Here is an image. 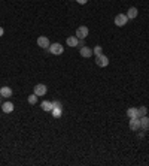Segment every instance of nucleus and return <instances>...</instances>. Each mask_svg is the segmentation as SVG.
<instances>
[{"instance_id": "f257e3e1", "label": "nucleus", "mask_w": 149, "mask_h": 166, "mask_svg": "<svg viewBox=\"0 0 149 166\" xmlns=\"http://www.w3.org/2000/svg\"><path fill=\"white\" fill-rule=\"evenodd\" d=\"M48 51H49L51 54H54V55H60V54L64 53V48H63L61 43H51L49 48H48Z\"/></svg>"}, {"instance_id": "f03ea898", "label": "nucleus", "mask_w": 149, "mask_h": 166, "mask_svg": "<svg viewBox=\"0 0 149 166\" xmlns=\"http://www.w3.org/2000/svg\"><path fill=\"white\" fill-rule=\"evenodd\" d=\"M127 21H128V17H127V14H118L116 17H115V24H116L118 27L125 26V24H127Z\"/></svg>"}, {"instance_id": "7ed1b4c3", "label": "nucleus", "mask_w": 149, "mask_h": 166, "mask_svg": "<svg viewBox=\"0 0 149 166\" xmlns=\"http://www.w3.org/2000/svg\"><path fill=\"white\" fill-rule=\"evenodd\" d=\"M95 65H97L98 68H106V66L109 65V58L106 57V55H103V54L97 55V58H95Z\"/></svg>"}, {"instance_id": "20e7f679", "label": "nucleus", "mask_w": 149, "mask_h": 166, "mask_svg": "<svg viewBox=\"0 0 149 166\" xmlns=\"http://www.w3.org/2000/svg\"><path fill=\"white\" fill-rule=\"evenodd\" d=\"M46 91H48V88H46V85L45 84H36L34 85V94L39 97V96H45L46 94Z\"/></svg>"}, {"instance_id": "39448f33", "label": "nucleus", "mask_w": 149, "mask_h": 166, "mask_svg": "<svg viewBox=\"0 0 149 166\" xmlns=\"http://www.w3.org/2000/svg\"><path fill=\"white\" fill-rule=\"evenodd\" d=\"M88 33H90V30L87 26H81V27L76 28V36H78V39H85L87 36H88Z\"/></svg>"}, {"instance_id": "423d86ee", "label": "nucleus", "mask_w": 149, "mask_h": 166, "mask_svg": "<svg viewBox=\"0 0 149 166\" xmlns=\"http://www.w3.org/2000/svg\"><path fill=\"white\" fill-rule=\"evenodd\" d=\"M37 45H39V48L48 50L49 45H51V42H49V39H48L46 36H39V38H37Z\"/></svg>"}, {"instance_id": "0eeeda50", "label": "nucleus", "mask_w": 149, "mask_h": 166, "mask_svg": "<svg viewBox=\"0 0 149 166\" xmlns=\"http://www.w3.org/2000/svg\"><path fill=\"white\" fill-rule=\"evenodd\" d=\"M130 130L131 132H137L140 129V120L139 118H130Z\"/></svg>"}, {"instance_id": "6e6552de", "label": "nucleus", "mask_w": 149, "mask_h": 166, "mask_svg": "<svg viewBox=\"0 0 149 166\" xmlns=\"http://www.w3.org/2000/svg\"><path fill=\"white\" fill-rule=\"evenodd\" d=\"M79 53H81V55H82V57H85V58H90L91 55L94 54V53H93V50H91V48H88L87 45H83V46H81Z\"/></svg>"}, {"instance_id": "1a4fd4ad", "label": "nucleus", "mask_w": 149, "mask_h": 166, "mask_svg": "<svg viewBox=\"0 0 149 166\" xmlns=\"http://www.w3.org/2000/svg\"><path fill=\"white\" fill-rule=\"evenodd\" d=\"M139 120H140V129L145 130V132H148L149 130V117L145 115V117H140Z\"/></svg>"}, {"instance_id": "9d476101", "label": "nucleus", "mask_w": 149, "mask_h": 166, "mask_svg": "<svg viewBox=\"0 0 149 166\" xmlns=\"http://www.w3.org/2000/svg\"><path fill=\"white\" fill-rule=\"evenodd\" d=\"M2 109H3L5 114H11V112L15 109L14 103H12V102H5V103H2Z\"/></svg>"}, {"instance_id": "9b49d317", "label": "nucleus", "mask_w": 149, "mask_h": 166, "mask_svg": "<svg viewBox=\"0 0 149 166\" xmlns=\"http://www.w3.org/2000/svg\"><path fill=\"white\" fill-rule=\"evenodd\" d=\"M66 42H67L69 46H72V48H75V46L79 45V39H78V36H69Z\"/></svg>"}, {"instance_id": "f8f14e48", "label": "nucleus", "mask_w": 149, "mask_h": 166, "mask_svg": "<svg viewBox=\"0 0 149 166\" xmlns=\"http://www.w3.org/2000/svg\"><path fill=\"white\" fill-rule=\"evenodd\" d=\"M0 96L11 97L12 96V88H11V87H2V88H0Z\"/></svg>"}, {"instance_id": "ddd939ff", "label": "nucleus", "mask_w": 149, "mask_h": 166, "mask_svg": "<svg viewBox=\"0 0 149 166\" xmlns=\"http://www.w3.org/2000/svg\"><path fill=\"white\" fill-rule=\"evenodd\" d=\"M41 108L43 111H46V112H51L52 111V102H49V100H43L41 103Z\"/></svg>"}, {"instance_id": "4468645a", "label": "nucleus", "mask_w": 149, "mask_h": 166, "mask_svg": "<svg viewBox=\"0 0 149 166\" xmlns=\"http://www.w3.org/2000/svg\"><path fill=\"white\" fill-rule=\"evenodd\" d=\"M137 14H139L137 8H130L128 12H127V17H128V20H134L136 17H137Z\"/></svg>"}, {"instance_id": "2eb2a0df", "label": "nucleus", "mask_w": 149, "mask_h": 166, "mask_svg": "<svg viewBox=\"0 0 149 166\" xmlns=\"http://www.w3.org/2000/svg\"><path fill=\"white\" fill-rule=\"evenodd\" d=\"M127 115H128L130 118H139L137 108H128V109H127Z\"/></svg>"}, {"instance_id": "dca6fc26", "label": "nucleus", "mask_w": 149, "mask_h": 166, "mask_svg": "<svg viewBox=\"0 0 149 166\" xmlns=\"http://www.w3.org/2000/svg\"><path fill=\"white\" fill-rule=\"evenodd\" d=\"M137 114H139V118L148 115V108H146V106H139V108H137Z\"/></svg>"}, {"instance_id": "f3484780", "label": "nucleus", "mask_w": 149, "mask_h": 166, "mask_svg": "<svg viewBox=\"0 0 149 166\" xmlns=\"http://www.w3.org/2000/svg\"><path fill=\"white\" fill-rule=\"evenodd\" d=\"M27 102L30 103V105H36L37 103V96L33 93V94H30V96L27 97Z\"/></svg>"}, {"instance_id": "a211bd4d", "label": "nucleus", "mask_w": 149, "mask_h": 166, "mask_svg": "<svg viewBox=\"0 0 149 166\" xmlns=\"http://www.w3.org/2000/svg\"><path fill=\"white\" fill-rule=\"evenodd\" d=\"M52 115H54L55 118H58V117H61V114H63V108H52Z\"/></svg>"}, {"instance_id": "6ab92c4d", "label": "nucleus", "mask_w": 149, "mask_h": 166, "mask_svg": "<svg viewBox=\"0 0 149 166\" xmlns=\"http://www.w3.org/2000/svg\"><path fill=\"white\" fill-rule=\"evenodd\" d=\"M101 51H103V48H101L100 45H97V46L93 48V53H94L95 55H100V54H101Z\"/></svg>"}, {"instance_id": "aec40b11", "label": "nucleus", "mask_w": 149, "mask_h": 166, "mask_svg": "<svg viewBox=\"0 0 149 166\" xmlns=\"http://www.w3.org/2000/svg\"><path fill=\"white\" fill-rule=\"evenodd\" d=\"M52 108H63V105H61V102L54 100V102H52Z\"/></svg>"}, {"instance_id": "412c9836", "label": "nucleus", "mask_w": 149, "mask_h": 166, "mask_svg": "<svg viewBox=\"0 0 149 166\" xmlns=\"http://www.w3.org/2000/svg\"><path fill=\"white\" fill-rule=\"evenodd\" d=\"M76 2H78V3H79V5H85V3H87V2H88V0H76Z\"/></svg>"}, {"instance_id": "4be33fe9", "label": "nucleus", "mask_w": 149, "mask_h": 166, "mask_svg": "<svg viewBox=\"0 0 149 166\" xmlns=\"http://www.w3.org/2000/svg\"><path fill=\"white\" fill-rule=\"evenodd\" d=\"M5 35V30H3V27H0V36H3Z\"/></svg>"}, {"instance_id": "5701e85b", "label": "nucleus", "mask_w": 149, "mask_h": 166, "mask_svg": "<svg viewBox=\"0 0 149 166\" xmlns=\"http://www.w3.org/2000/svg\"><path fill=\"white\" fill-rule=\"evenodd\" d=\"M0 103H2V96H0Z\"/></svg>"}]
</instances>
